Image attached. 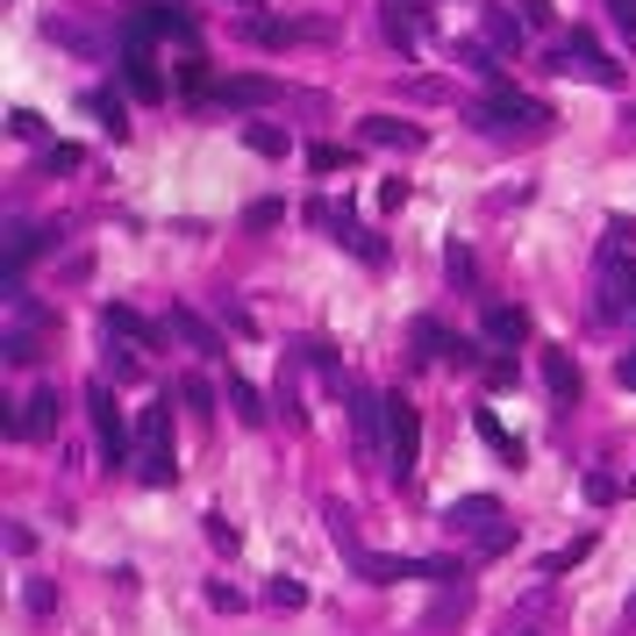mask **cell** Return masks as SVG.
Returning a JSON list of instances; mask_svg holds the SVG:
<instances>
[{
  "label": "cell",
  "mask_w": 636,
  "mask_h": 636,
  "mask_svg": "<svg viewBox=\"0 0 636 636\" xmlns=\"http://www.w3.org/2000/svg\"><path fill=\"white\" fill-rule=\"evenodd\" d=\"M136 479H144V487H172V479H179V451H172V401L144 407V422H136Z\"/></svg>",
  "instance_id": "1"
},
{
  "label": "cell",
  "mask_w": 636,
  "mask_h": 636,
  "mask_svg": "<svg viewBox=\"0 0 636 636\" xmlns=\"http://www.w3.org/2000/svg\"><path fill=\"white\" fill-rule=\"evenodd\" d=\"M465 123H473V129H487V136H501V129L543 136V129H551V108H543V100H529V94H515V86H494V100L465 108Z\"/></svg>",
  "instance_id": "2"
},
{
  "label": "cell",
  "mask_w": 636,
  "mask_h": 636,
  "mask_svg": "<svg viewBox=\"0 0 636 636\" xmlns=\"http://www.w3.org/2000/svg\"><path fill=\"white\" fill-rule=\"evenodd\" d=\"M351 565H358V580H372V586H401V580H465L451 558H393V551H351Z\"/></svg>",
  "instance_id": "3"
},
{
  "label": "cell",
  "mask_w": 636,
  "mask_h": 636,
  "mask_svg": "<svg viewBox=\"0 0 636 636\" xmlns=\"http://www.w3.org/2000/svg\"><path fill=\"white\" fill-rule=\"evenodd\" d=\"M386 473L401 479H415V458H422V415H415V401H407V393H386Z\"/></svg>",
  "instance_id": "4"
},
{
  "label": "cell",
  "mask_w": 636,
  "mask_h": 636,
  "mask_svg": "<svg viewBox=\"0 0 636 636\" xmlns=\"http://www.w3.org/2000/svg\"><path fill=\"white\" fill-rule=\"evenodd\" d=\"M86 407H94V436H100V458H108V465H136V451H129V422H123V407H115L108 380H86Z\"/></svg>",
  "instance_id": "5"
},
{
  "label": "cell",
  "mask_w": 636,
  "mask_h": 636,
  "mask_svg": "<svg viewBox=\"0 0 636 636\" xmlns=\"http://www.w3.org/2000/svg\"><path fill=\"white\" fill-rule=\"evenodd\" d=\"M343 401H351V436H358V458L365 465H380V430H386V393H372V386H343Z\"/></svg>",
  "instance_id": "6"
},
{
  "label": "cell",
  "mask_w": 636,
  "mask_h": 636,
  "mask_svg": "<svg viewBox=\"0 0 636 636\" xmlns=\"http://www.w3.org/2000/svg\"><path fill=\"white\" fill-rule=\"evenodd\" d=\"M551 72H580V80H594V86H615L623 80V72L608 65V57L594 51V43L586 36H572V43H558V57H551Z\"/></svg>",
  "instance_id": "7"
},
{
  "label": "cell",
  "mask_w": 636,
  "mask_h": 636,
  "mask_svg": "<svg viewBox=\"0 0 636 636\" xmlns=\"http://www.w3.org/2000/svg\"><path fill=\"white\" fill-rule=\"evenodd\" d=\"M222 108H265V100H279V80H265V72H230V80L215 86Z\"/></svg>",
  "instance_id": "8"
},
{
  "label": "cell",
  "mask_w": 636,
  "mask_h": 636,
  "mask_svg": "<svg viewBox=\"0 0 636 636\" xmlns=\"http://www.w3.org/2000/svg\"><path fill=\"white\" fill-rule=\"evenodd\" d=\"M444 522H451V529H473V537H487V529H501V501H494V494H465V501L444 508Z\"/></svg>",
  "instance_id": "9"
},
{
  "label": "cell",
  "mask_w": 636,
  "mask_h": 636,
  "mask_svg": "<svg viewBox=\"0 0 636 636\" xmlns=\"http://www.w3.org/2000/svg\"><path fill=\"white\" fill-rule=\"evenodd\" d=\"M479 337H487L494 351H515V343L529 337V315H522V308H508V300H494L487 322H479Z\"/></svg>",
  "instance_id": "10"
},
{
  "label": "cell",
  "mask_w": 636,
  "mask_h": 636,
  "mask_svg": "<svg viewBox=\"0 0 636 636\" xmlns=\"http://www.w3.org/2000/svg\"><path fill=\"white\" fill-rule=\"evenodd\" d=\"M543 386H551V401H558V407L580 401V365H572V351H558V343L543 351Z\"/></svg>",
  "instance_id": "11"
},
{
  "label": "cell",
  "mask_w": 636,
  "mask_h": 636,
  "mask_svg": "<svg viewBox=\"0 0 636 636\" xmlns=\"http://www.w3.org/2000/svg\"><path fill=\"white\" fill-rule=\"evenodd\" d=\"M365 144H380V150H422V129L401 123V115H365Z\"/></svg>",
  "instance_id": "12"
},
{
  "label": "cell",
  "mask_w": 636,
  "mask_h": 636,
  "mask_svg": "<svg viewBox=\"0 0 636 636\" xmlns=\"http://www.w3.org/2000/svg\"><path fill=\"white\" fill-rule=\"evenodd\" d=\"M57 415H65V407H57V386H36L22 401V436H57Z\"/></svg>",
  "instance_id": "13"
},
{
  "label": "cell",
  "mask_w": 636,
  "mask_h": 636,
  "mask_svg": "<svg viewBox=\"0 0 636 636\" xmlns=\"http://www.w3.org/2000/svg\"><path fill=\"white\" fill-rule=\"evenodd\" d=\"M172 337L187 343V351H201V358H222V337H215V329H208L193 308H172Z\"/></svg>",
  "instance_id": "14"
},
{
  "label": "cell",
  "mask_w": 636,
  "mask_h": 636,
  "mask_svg": "<svg viewBox=\"0 0 636 636\" xmlns=\"http://www.w3.org/2000/svg\"><path fill=\"white\" fill-rule=\"evenodd\" d=\"M473 430H479V444H487L501 465H522V444H515V436L501 430V415H494V407H479V415H473Z\"/></svg>",
  "instance_id": "15"
},
{
  "label": "cell",
  "mask_w": 636,
  "mask_h": 636,
  "mask_svg": "<svg viewBox=\"0 0 636 636\" xmlns=\"http://www.w3.org/2000/svg\"><path fill=\"white\" fill-rule=\"evenodd\" d=\"M0 351H8V365H36L43 358V322H14L8 337H0Z\"/></svg>",
  "instance_id": "16"
},
{
  "label": "cell",
  "mask_w": 636,
  "mask_h": 636,
  "mask_svg": "<svg viewBox=\"0 0 636 636\" xmlns=\"http://www.w3.org/2000/svg\"><path fill=\"white\" fill-rule=\"evenodd\" d=\"M222 401L236 407V422H244V430H265V401H257V386H251V380H236V372H230V386H222Z\"/></svg>",
  "instance_id": "17"
},
{
  "label": "cell",
  "mask_w": 636,
  "mask_h": 636,
  "mask_svg": "<svg viewBox=\"0 0 636 636\" xmlns=\"http://www.w3.org/2000/svg\"><path fill=\"white\" fill-rule=\"evenodd\" d=\"M479 22H487V43H494V51H522V22H515L508 8H494V0H487V8H479Z\"/></svg>",
  "instance_id": "18"
},
{
  "label": "cell",
  "mask_w": 636,
  "mask_h": 636,
  "mask_svg": "<svg viewBox=\"0 0 636 636\" xmlns=\"http://www.w3.org/2000/svg\"><path fill=\"white\" fill-rule=\"evenodd\" d=\"M100 322H108V337H129V343H158V329H150V322H144L136 308H115V300L100 308Z\"/></svg>",
  "instance_id": "19"
},
{
  "label": "cell",
  "mask_w": 636,
  "mask_h": 636,
  "mask_svg": "<svg viewBox=\"0 0 636 636\" xmlns=\"http://www.w3.org/2000/svg\"><path fill=\"white\" fill-rule=\"evenodd\" d=\"M86 115H100V129H108V136H129V108L108 94V86H94V94H86Z\"/></svg>",
  "instance_id": "20"
},
{
  "label": "cell",
  "mask_w": 636,
  "mask_h": 636,
  "mask_svg": "<svg viewBox=\"0 0 636 636\" xmlns=\"http://www.w3.org/2000/svg\"><path fill=\"white\" fill-rule=\"evenodd\" d=\"M144 22H150V36H179V43H193V14H179V8H144Z\"/></svg>",
  "instance_id": "21"
},
{
  "label": "cell",
  "mask_w": 636,
  "mask_h": 636,
  "mask_svg": "<svg viewBox=\"0 0 636 636\" xmlns=\"http://www.w3.org/2000/svg\"><path fill=\"white\" fill-rule=\"evenodd\" d=\"M244 144L257 150V158H286V150H294V136L272 129V123H251V129H244Z\"/></svg>",
  "instance_id": "22"
},
{
  "label": "cell",
  "mask_w": 636,
  "mask_h": 636,
  "mask_svg": "<svg viewBox=\"0 0 636 636\" xmlns=\"http://www.w3.org/2000/svg\"><path fill=\"white\" fill-rule=\"evenodd\" d=\"M43 36H51V43H65V51H86V57L100 51V43H94V29H80V22H57V14L43 22Z\"/></svg>",
  "instance_id": "23"
},
{
  "label": "cell",
  "mask_w": 636,
  "mask_h": 636,
  "mask_svg": "<svg viewBox=\"0 0 636 636\" xmlns=\"http://www.w3.org/2000/svg\"><path fill=\"white\" fill-rule=\"evenodd\" d=\"M465 608H473V594H465V586H444V594H436V608H430V629L465 623Z\"/></svg>",
  "instance_id": "24"
},
{
  "label": "cell",
  "mask_w": 636,
  "mask_h": 636,
  "mask_svg": "<svg viewBox=\"0 0 636 636\" xmlns=\"http://www.w3.org/2000/svg\"><path fill=\"white\" fill-rule=\"evenodd\" d=\"M451 343L458 337H444V322H430V315L415 322V358H451Z\"/></svg>",
  "instance_id": "25"
},
{
  "label": "cell",
  "mask_w": 636,
  "mask_h": 636,
  "mask_svg": "<svg viewBox=\"0 0 636 636\" xmlns=\"http://www.w3.org/2000/svg\"><path fill=\"white\" fill-rule=\"evenodd\" d=\"M179 401H187V407H193V415H201V422L215 415V386H208L201 372H187V380H179Z\"/></svg>",
  "instance_id": "26"
},
{
  "label": "cell",
  "mask_w": 636,
  "mask_h": 636,
  "mask_svg": "<svg viewBox=\"0 0 636 636\" xmlns=\"http://www.w3.org/2000/svg\"><path fill=\"white\" fill-rule=\"evenodd\" d=\"M337 244H351L358 257H365V265H386V244H380L372 230H351V222H343V230H337Z\"/></svg>",
  "instance_id": "27"
},
{
  "label": "cell",
  "mask_w": 636,
  "mask_h": 636,
  "mask_svg": "<svg viewBox=\"0 0 636 636\" xmlns=\"http://www.w3.org/2000/svg\"><path fill=\"white\" fill-rule=\"evenodd\" d=\"M458 57H465V72H479V80L508 86V80H501V65H494V51H487V43H458Z\"/></svg>",
  "instance_id": "28"
},
{
  "label": "cell",
  "mask_w": 636,
  "mask_h": 636,
  "mask_svg": "<svg viewBox=\"0 0 636 636\" xmlns=\"http://www.w3.org/2000/svg\"><path fill=\"white\" fill-rule=\"evenodd\" d=\"M43 172H80V144H51L43 150Z\"/></svg>",
  "instance_id": "29"
},
{
  "label": "cell",
  "mask_w": 636,
  "mask_h": 636,
  "mask_svg": "<svg viewBox=\"0 0 636 636\" xmlns=\"http://www.w3.org/2000/svg\"><path fill=\"white\" fill-rule=\"evenodd\" d=\"M272 608H300V601H308V586H300V580H272Z\"/></svg>",
  "instance_id": "30"
},
{
  "label": "cell",
  "mask_w": 636,
  "mask_h": 636,
  "mask_svg": "<svg viewBox=\"0 0 636 636\" xmlns=\"http://www.w3.org/2000/svg\"><path fill=\"white\" fill-rule=\"evenodd\" d=\"M300 358H308V365H322V372H337V351H329L322 337H308V343H300ZM337 380H343V372H337Z\"/></svg>",
  "instance_id": "31"
},
{
  "label": "cell",
  "mask_w": 636,
  "mask_h": 636,
  "mask_svg": "<svg viewBox=\"0 0 636 636\" xmlns=\"http://www.w3.org/2000/svg\"><path fill=\"white\" fill-rule=\"evenodd\" d=\"M8 129H14V136H22V144H36V136H43V115H29V108H14V115H8Z\"/></svg>",
  "instance_id": "32"
},
{
  "label": "cell",
  "mask_w": 636,
  "mask_h": 636,
  "mask_svg": "<svg viewBox=\"0 0 636 636\" xmlns=\"http://www.w3.org/2000/svg\"><path fill=\"white\" fill-rule=\"evenodd\" d=\"M51 608H57V586L36 580V586H29V615H51Z\"/></svg>",
  "instance_id": "33"
},
{
  "label": "cell",
  "mask_w": 636,
  "mask_h": 636,
  "mask_svg": "<svg viewBox=\"0 0 636 636\" xmlns=\"http://www.w3.org/2000/svg\"><path fill=\"white\" fill-rule=\"evenodd\" d=\"M108 380H115V386L136 380V358H129V351H108Z\"/></svg>",
  "instance_id": "34"
},
{
  "label": "cell",
  "mask_w": 636,
  "mask_h": 636,
  "mask_svg": "<svg viewBox=\"0 0 636 636\" xmlns=\"http://www.w3.org/2000/svg\"><path fill=\"white\" fill-rule=\"evenodd\" d=\"M308 165H315V172H337L343 150H337V144H315V150H308Z\"/></svg>",
  "instance_id": "35"
},
{
  "label": "cell",
  "mask_w": 636,
  "mask_h": 636,
  "mask_svg": "<svg viewBox=\"0 0 636 636\" xmlns=\"http://www.w3.org/2000/svg\"><path fill=\"white\" fill-rule=\"evenodd\" d=\"M508 543H515V529H487V537H479V558H501Z\"/></svg>",
  "instance_id": "36"
},
{
  "label": "cell",
  "mask_w": 636,
  "mask_h": 636,
  "mask_svg": "<svg viewBox=\"0 0 636 636\" xmlns=\"http://www.w3.org/2000/svg\"><path fill=\"white\" fill-rule=\"evenodd\" d=\"M608 8H615V29H623V36L636 43V0H608Z\"/></svg>",
  "instance_id": "37"
},
{
  "label": "cell",
  "mask_w": 636,
  "mask_h": 636,
  "mask_svg": "<svg viewBox=\"0 0 636 636\" xmlns=\"http://www.w3.org/2000/svg\"><path fill=\"white\" fill-rule=\"evenodd\" d=\"M487 386H515V358H487Z\"/></svg>",
  "instance_id": "38"
},
{
  "label": "cell",
  "mask_w": 636,
  "mask_h": 636,
  "mask_svg": "<svg viewBox=\"0 0 636 636\" xmlns=\"http://www.w3.org/2000/svg\"><path fill=\"white\" fill-rule=\"evenodd\" d=\"M586 501H615V479L608 473H586Z\"/></svg>",
  "instance_id": "39"
},
{
  "label": "cell",
  "mask_w": 636,
  "mask_h": 636,
  "mask_svg": "<svg viewBox=\"0 0 636 636\" xmlns=\"http://www.w3.org/2000/svg\"><path fill=\"white\" fill-rule=\"evenodd\" d=\"M208 543H222V551H236V529L222 522V515H208Z\"/></svg>",
  "instance_id": "40"
},
{
  "label": "cell",
  "mask_w": 636,
  "mask_h": 636,
  "mask_svg": "<svg viewBox=\"0 0 636 636\" xmlns=\"http://www.w3.org/2000/svg\"><path fill=\"white\" fill-rule=\"evenodd\" d=\"M279 215H286L279 201H257V208H251V230H272V222H279Z\"/></svg>",
  "instance_id": "41"
},
{
  "label": "cell",
  "mask_w": 636,
  "mask_h": 636,
  "mask_svg": "<svg viewBox=\"0 0 636 636\" xmlns=\"http://www.w3.org/2000/svg\"><path fill=\"white\" fill-rule=\"evenodd\" d=\"M615 372H623V386H636V351L623 358V365H615Z\"/></svg>",
  "instance_id": "42"
},
{
  "label": "cell",
  "mask_w": 636,
  "mask_h": 636,
  "mask_svg": "<svg viewBox=\"0 0 636 636\" xmlns=\"http://www.w3.org/2000/svg\"><path fill=\"white\" fill-rule=\"evenodd\" d=\"M230 8H257V0H230Z\"/></svg>",
  "instance_id": "43"
},
{
  "label": "cell",
  "mask_w": 636,
  "mask_h": 636,
  "mask_svg": "<svg viewBox=\"0 0 636 636\" xmlns=\"http://www.w3.org/2000/svg\"><path fill=\"white\" fill-rule=\"evenodd\" d=\"M629 129H636V108H629Z\"/></svg>",
  "instance_id": "44"
},
{
  "label": "cell",
  "mask_w": 636,
  "mask_h": 636,
  "mask_svg": "<svg viewBox=\"0 0 636 636\" xmlns=\"http://www.w3.org/2000/svg\"><path fill=\"white\" fill-rule=\"evenodd\" d=\"M629 615H636V594H629Z\"/></svg>",
  "instance_id": "45"
}]
</instances>
